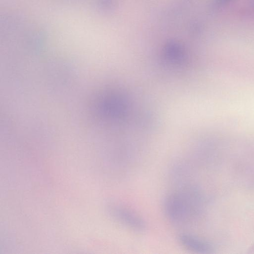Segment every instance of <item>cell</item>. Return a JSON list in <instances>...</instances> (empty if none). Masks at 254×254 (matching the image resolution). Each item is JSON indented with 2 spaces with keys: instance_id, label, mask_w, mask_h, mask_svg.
Instances as JSON below:
<instances>
[{
  "instance_id": "6da1fadb",
  "label": "cell",
  "mask_w": 254,
  "mask_h": 254,
  "mask_svg": "<svg viewBox=\"0 0 254 254\" xmlns=\"http://www.w3.org/2000/svg\"><path fill=\"white\" fill-rule=\"evenodd\" d=\"M195 196L190 188L168 195L163 202V211L169 220L177 225L191 223L194 216Z\"/></svg>"
},
{
  "instance_id": "7a4b0ae2",
  "label": "cell",
  "mask_w": 254,
  "mask_h": 254,
  "mask_svg": "<svg viewBox=\"0 0 254 254\" xmlns=\"http://www.w3.org/2000/svg\"><path fill=\"white\" fill-rule=\"evenodd\" d=\"M111 214L123 226L137 232L144 231L146 223L144 219L132 210L121 205L113 206Z\"/></svg>"
},
{
  "instance_id": "3957f363",
  "label": "cell",
  "mask_w": 254,
  "mask_h": 254,
  "mask_svg": "<svg viewBox=\"0 0 254 254\" xmlns=\"http://www.w3.org/2000/svg\"><path fill=\"white\" fill-rule=\"evenodd\" d=\"M178 239L182 246L192 252L206 254L212 250V247L208 242L190 233H180Z\"/></svg>"
},
{
  "instance_id": "277c9868",
  "label": "cell",
  "mask_w": 254,
  "mask_h": 254,
  "mask_svg": "<svg viewBox=\"0 0 254 254\" xmlns=\"http://www.w3.org/2000/svg\"><path fill=\"white\" fill-rule=\"evenodd\" d=\"M230 1L231 0H216L217 3L220 5L226 4Z\"/></svg>"
}]
</instances>
